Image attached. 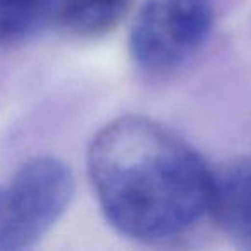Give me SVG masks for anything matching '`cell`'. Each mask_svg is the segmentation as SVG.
<instances>
[{"instance_id": "cell-1", "label": "cell", "mask_w": 251, "mask_h": 251, "mask_svg": "<svg viewBox=\"0 0 251 251\" xmlns=\"http://www.w3.org/2000/svg\"><path fill=\"white\" fill-rule=\"evenodd\" d=\"M88 172L105 219L131 239H172L210 210L212 169L151 119L126 115L98 131Z\"/></svg>"}, {"instance_id": "cell-2", "label": "cell", "mask_w": 251, "mask_h": 251, "mask_svg": "<svg viewBox=\"0 0 251 251\" xmlns=\"http://www.w3.org/2000/svg\"><path fill=\"white\" fill-rule=\"evenodd\" d=\"M74 195L69 167L53 157H36L0 184V250L38 243L64 215Z\"/></svg>"}, {"instance_id": "cell-3", "label": "cell", "mask_w": 251, "mask_h": 251, "mask_svg": "<svg viewBox=\"0 0 251 251\" xmlns=\"http://www.w3.org/2000/svg\"><path fill=\"white\" fill-rule=\"evenodd\" d=\"M210 0H147L129 33V52L145 71L174 69L208 38Z\"/></svg>"}, {"instance_id": "cell-4", "label": "cell", "mask_w": 251, "mask_h": 251, "mask_svg": "<svg viewBox=\"0 0 251 251\" xmlns=\"http://www.w3.org/2000/svg\"><path fill=\"white\" fill-rule=\"evenodd\" d=\"M208 213L237 246L251 250V157L212 169Z\"/></svg>"}, {"instance_id": "cell-5", "label": "cell", "mask_w": 251, "mask_h": 251, "mask_svg": "<svg viewBox=\"0 0 251 251\" xmlns=\"http://www.w3.org/2000/svg\"><path fill=\"white\" fill-rule=\"evenodd\" d=\"M133 0H66L59 21L76 36H101L114 29L126 16Z\"/></svg>"}, {"instance_id": "cell-6", "label": "cell", "mask_w": 251, "mask_h": 251, "mask_svg": "<svg viewBox=\"0 0 251 251\" xmlns=\"http://www.w3.org/2000/svg\"><path fill=\"white\" fill-rule=\"evenodd\" d=\"M53 0H0V47L19 43L47 18Z\"/></svg>"}]
</instances>
